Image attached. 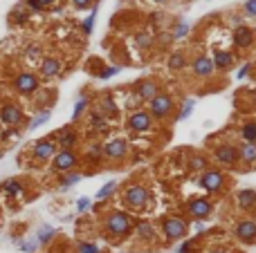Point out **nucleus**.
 I'll list each match as a JSON object with an SVG mask.
<instances>
[{"mask_svg":"<svg viewBox=\"0 0 256 253\" xmlns=\"http://www.w3.org/2000/svg\"><path fill=\"white\" fill-rule=\"evenodd\" d=\"M133 215H128L126 211H110L103 217V233L110 240H126L130 233H133Z\"/></svg>","mask_w":256,"mask_h":253,"instance_id":"nucleus-1","label":"nucleus"},{"mask_svg":"<svg viewBox=\"0 0 256 253\" xmlns=\"http://www.w3.org/2000/svg\"><path fill=\"white\" fill-rule=\"evenodd\" d=\"M122 202L130 211L142 213L151 206V190L146 188L144 184H139V182H130V184H126L122 190Z\"/></svg>","mask_w":256,"mask_h":253,"instance_id":"nucleus-2","label":"nucleus"},{"mask_svg":"<svg viewBox=\"0 0 256 253\" xmlns=\"http://www.w3.org/2000/svg\"><path fill=\"white\" fill-rule=\"evenodd\" d=\"M178 108L176 103V96L169 94V92H160L157 96H153V99L149 101V108H146V112L151 115V119L153 121H164V119H169L171 112Z\"/></svg>","mask_w":256,"mask_h":253,"instance_id":"nucleus-3","label":"nucleus"},{"mask_svg":"<svg viewBox=\"0 0 256 253\" xmlns=\"http://www.w3.org/2000/svg\"><path fill=\"white\" fill-rule=\"evenodd\" d=\"M213 161L218 163L220 168L225 170H236L240 168V161H238V146L234 141H223V143H216L213 148Z\"/></svg>","mask_w":256,"mask_h":253,"instance_id":"nucleus-4","label":"nucleus"},{"mask_svg":"<svg viewBox=\"0 0 256 253\" xmlns=\"http://www.w3.org/2000/svg\"><path fill=\"white\" fill-rule=\"evenodd\" d=\"M162 233H164V240L166 242H178L182 237H187L189 233V222L180 215H169L162 220Z\"/></svg>","mask_w":256,"mask_h":253,"instance_id":"nucleus-5","label":"nucleus"},{"mask_svg":"<svg viewBox=\"0 0 256 253\" xmlns=\"http://www.w3.org/2000/svg\"><path fill=\"white\" fill-rule=\"evenodd\" d=\"M56 150H59V146H56V141H54L52 137L38 139V141H34L32 148H29L32 163L34 166H41V163H45V161H52V157L56 155Z\"/></svg>","mask_w":256,"mask_h":253,"instance_id":"nucleus-6","label":"nucleus"},{"mask_svg":"<svg viewBox=\"0 0 256 253\" xmlns=\"http://www.w3.org/2000/svg\"><path fill=\"white\" fill-rule=\"evenodd\" d=\"M196 184L203 190H207V193H218V190L227 184V175L220 168H207L205 173H200Z\"/></svg>","mask_w":256,"mask_h":253,"instance_id":"nucleus-7","label":"nucleus"},{"mask_svg":"<svg viewBox=\"0 0 256 253\" xmlns=\"http://www.w3.org/2000/svg\"><path fill=\"white\" fill-rule=\"evenodd\" d=\"M213 213V204L209 197H191L187 202V215H191V220L205 222L209 220Z\"/></svg>","mask_w":256,"mask_h":253,"instance_id":"nucleus-8","label":"nucleus"},{"mask_svg":"<svg viewBox=\"0 0 256 253\" xmlns=\"http://www.w3.org/2000/svg\"><path fill=\"white\" fill-rule=\"evenodd\" d=\"M14 90L18 92V94H34V92H38V85H41V81H38V76L34 72H27V69H23V72H18L16 76H14Z\"/></svg>","mask_w":256,"mask_h":253,"instance_id":"nucleus-9","label":"nucleus"},{"mask_svg":"<svg viewBox=\"0 0 256 253\" xmlns=\"http://www.w3.org/2000/svg\"><path fill=\"white\" fill-rule=\"evenodd\" d=\"M128 157V141L124 137H110L103 141V159L110 161H124Z\"/></svg>","mask_w":256,"mask_h":253,"instance_id":"nucleus-10","label":"nucleus"},{"mask_svg":"<svg viewBox=\"0 0 256 253\" xmlns=\"http://www.w3.org/2000/svg\"><path fill=\"white\" fill-rule=\"evenodd\" d=\"M126 126L135 135H146V132L153 130V119H151V115L146 110H133L128 115Z\"/></svg>","mask_w":256,"mask_h":253,"instance_id":"nucleus-11","label":"nucleus"},{"mask_svg":"<svg viewBox=\"0 0 256 253\" xmlns=\"http://www.w3.org/2000/svg\"><path fill=\"white\" fill-rule=\"evenodd\" d=\"M191 74L196 76V79H200V81L211 79L213 74H216L213 63H211V56H207L205 52H198L196 56L191 58Z\"/></svg>","mask_w":256,"mask_h":253,"instance_id":"nucleus-12","label":"nucleus"},{"mask_svg":"<svg viewBox=\"0 0 256 253\" xmlns=\"http://www.w3.org/2000/svg\"><path fill=\"white\" fill-rule=\"evenodd\" d=\"M79 166V155L75 150H56V155L52 157V168L56 173H70L77 170Z\"/></svg>","mask_w":256,"mask_h":253,"instance_id":"nucleus-13","label":"nucleus"},{"mask_svg":"<svg viewBox=\"0 0 256 253\" xmlns=\"http://www.w3.org/2000/svg\"><path fill=\"white\" fill-rule=\"evenodd\" d=\"M133 94L139 103H149L153 96L160 94V85H157V81H153V79H142L133 85Z\"/></svg>","mask_w":256,"mask_h":253,"instance_id":"nucleus-14","label":"nucleus"},{"mask_svg":"<svg viewBox=\"0 0 256 253\" xmlns=\"http://www.w3.org/2000/svg\"><path fill=\"white\" fill-rule=\"evenodd\" d=\"M52 139L56 141L59 150H72L75 146H79V132L75 126H63L61 130L54 132Z\"/></svg>","mask_w":256,"mask_h":253,"instance_id":"nucleus-15","label":"nucleus"},{"mask_svg":"<svg viewBox=\"0 0 256 253\" xmlns=\"http://www.w3.org/2000/svg\"><path fill=\"white\" fill-rule=\"evenodd\" d=\"M25 115H23V108L18 103H2L0 106V121L5 123L7 128H16L23 123Z\"/></svg>","mask_w":256,"mask_h":253,"instance_id":"nucleus-16","label":"nucleus"},{"mask_svg":"<svg viewBox=\"0 0 256 253\" xmlns=\"http://www.w3.org/2000/svg\"><path fill=\"white\" fill-rule=\"evenodd\" d=\"M133 233H135V240H137L139 244H144V247L153 244L155 237H157L155 227L151 224L149 220H137V222H135V224H133Z\"/></svg>","mask_w":256,"mask_h":253,"instance_id":"nucleus-17","label":"nucleus"},{"mask_svg":"<svg viewBox=\"0 0 256 253\" xmlns=\"http://www.w3.org/2000/svg\"><path fill=\"white\" fill-rule=\"evenodd\" d=\"M38 72H41L43 79H56L63 72V63H61L59 56H43L38 61Z\"/></svg>","mask_w":256,"mask_h":253,"instance_id":"nucleus-18","label":"nucleus"},{"mask_svg":"<svg viewBox=\"0 0 256 253\" xmlns=\"http://www.w3.org/2000/svg\"><path fill=\"white\" fill-rule=\"evenodd\" d=\"M238 161L243 170H252L256 168V143L250 141H238Z\"/></svg>","mask_w":256,"mask_h":253,"instance_id":"nucleus-19","label":"nucleus"},{"mask_svg":"<svg viewBox=\"0 0 256 253\" xmlns=\"http://www.w3.org/2000/svg\"><path fill=\"white\" fill-rule=\"evenodd\" d=\"M234 235L238 237L243 244H254L256 242V220H252V217L240 220L234 229Z\"/></svg>","mask_w":256,"mask_h":253,"instance_id":"nucleus-20","label":"nucleus"},{"mask_svg":"<svg viewBox=\"0 0 256 253\" xmlns=\"http://www.w3.org/2000/svg\"><path fill=\"white\" fill-rule=\"evenodd\" d=\"M211 63L216 72H230L236 65V56L231 52H227V49H216L211 54Z\"/></svg>","mask_w":256,"mask_h":253,"instance_id":"nucleus-21","label":"nucleus"},{"mask_svg":"<svg viewBox=\"0 0 256 253\" xmlns=\"http://www.w3.org/2000/svg\"><path fill=\"white\" fill-rule=\"evenodd\" d=\"M97 110L102 112L103 116H106L108 121H110V119H117L119 116V106H117V99H115V96L112 94H102L99 96V101H97Z\"/></svg>","mask_w":256,"mask_h":253,"instance_id":"nucleus-22","label":"nucleus"},{"mask_svg":"<svg viewBox=\"0 0 256 253\" xmlns=\"http://www.w3.org/2000/svg\"><path fill=\"white\" fill-rule=\"evenodd\" d=\"M88 128H90L92 135H106L108 128H110V121H108L106 116L102 115V112L97 110V108H92L90 112H88Z\"/></svg>","mask_w":256,"mask_h":253,"instance_id":"nucleus-23","label":"nucleus"},{"mask_svg":"<svg viewBox=\"0 0 256 253\" xmlns=\"http://www.w3.org/2000/svg\"><path fill=\"white\" fill-rule=\"evenodd\" d=\"M254 41H256V36H254V32H252L247 25H240V27H236V29H234V43H236V47L250 49L252 45H254Z\"/></svg>","mask_w":256,"mask_h":253,"instance_id":"nucleus-24","label":"nucleus"},{"mask_svg":"<svg viewBox=\"0 0 256 253\" xmlns=\"http://www.w3.org/2000/svg\"><path fill=\"white\" fill-rule=\"evenodd\" d=\"M85 161L90 163V166H99L103 161V141L95 139L85 146Z\"/></svg>","mask_w":256,"mask_h":253,"instance_id":"nucleus-25","label":"nucleus"},{"mask_svg":"<svg viewBox=\"0 0 256 253\" xmlns=\"http://www.w3.org/2000/svg\"><path fill=\"white\" fill-rule=\"evenodd\" d=\"M0 193H5L11 200H23L25 197V186L21 180H5L0 184Z\"/></svg>","mask_w":256,"mask_h":253,"instance_id":"nucleus-26","label":"nucleus"},{"mask_svg":"<svg viewBox=\"0 0 256 253\" xmlns=\"http://www.w3.org/2000/svg\"><path fill=\"white\" fill-rule=\"evenodd\" d=\"M236 206L245 213L254 211L256 208V190H252V188L238 190V193H236Z\"/></svg>","mask_w":256,"mask_h":253,"instance_id":"nucleus-27","label":"nucleus"},{"mask_svg":"<svg viewBox=\"0 0 256 253\" xmlns=\"http://www.w3.org/2000/svg\"><path fill=\"white\" fill-rule=\"evenodd\" d=\"M187 65H189V58H187V54L182 52V49H178V52H171L169 58H166V68H169L171 72H182Z\"/></svg>","mask_w":256,"mask_h":253,"instance_id":"nucleus-28","label":"nucleus"},{"mask_svg":"<svg viewBox=\"0 0 256 253\" xmlns=\"http://www.w3.org/2000/svg\"><path fill=\"white\" fill-rule=\"evenodd\" d=\"M187 166H189V170L191 173H205V170L209 168V157L207 155H203V153H191L189 155V159H187Z\"/></svg>","mask_w":256,"mask_h":253,"instance_id":"nucleus-29","label":"nucleus"},{"mask_svg":"<svg viewBox=\"0 0 256 253\" xmlns=\"http://www.w3.org/2000/svg\"><path fill=\"white\" fill-rule=\"evenodd\" d=\"M81 180H83V173H81V170H70V173H61V177H59V190L72 188V186H77Z\"/></svg>","mask_w":256,"mask_h":253,"instance_id":"nucleus-30","label":"nucleus"},{"mask_svg":"<svg viewBox=\"0 0 256 253\" xmlns=\"http://www.w3.org/2000/svg\"><path fill=\"white\" fill-rule=\"evenodd\" d=\"M189 32H191V25L187 21H176L173 27H171V38L173 41H184L189 36Z\"/></svg>","mask_w":256,"mask_h":253,"instance_id":"nucleus-31","label":"nucleus"},{"mask_svg":"<svg viewBox=\"0 0 256 253\" xmlns=\"http://www.w3.org/2000/svg\"><path fill=\"white\" fill-rule=\"evenodd\" d=\"M133 41H135V45H137L139 49H144V52H146V49H151L155 45V34L153 32H146V29H144V32L135 34Z\"/></svg>","mask_w":256,"mask_h":253,"instance_id":"nucleus-32","label":"nucleus"},{"mask_svg":"<svg viewBox=\"0 0 256 253\" xmlns=\"http://www.w3.org/2000/svg\"><path fill=\"white\" fill-rule=\"evenodd\" d=\"M238 137L240 141H250L256 143V121H245L238 128Z\"/></svg>","mask_w":256,"mask_h":253,"instance_id":"nucleus-33","label":"nucleus"},{"mask_svg":"<svg viewBox=\"0 0 256 253\" xmlns=\"http://www.w3.org/2000/svg\"><path fill=\"white\" fill-rule=\"evenodd\" d=\"M54 235H56V229L50 227V224H43V227L38 229V233H36L34 240H36L38 244H50L54 240Z\"/></svg>","mask_w":256,"mask_h":253,"instance_id":"nucleus-34","label":"nucleus"},{"mask_svg":"<svg viewBox=\"0 0 256 253\" xmlns=\"http://www.w3.org/2000/svg\"><path fill=\"white\" fill-rule=\"evenodd\" d=\"M178 108H180V110H178V115H176V121H184V119L191 116L193 108H196V99H182V103Z\"/></svg>","mask_w":256,"mask_h":253,"instance_id":"nucleus-35","label":"nucleus"},{"mask_svg":"<svg viewBox=\"0 0 256 253\" xmlns=\"http://www.w3.org/2000/svg\"><path fill=\"white\" fill-rule=\"evenodd\" d=\"M115 190H117V180H112V182H108V184H103L102 188L97 190V195H95L97 204H99V202H106L108 197H110L112 193H115Z\"/></svg>","mask_w":256,"mask_h":253,"instance_id":"nucleus-36","label":"nucleus"},{"mask_svg":"<svg viewBox=\"0 0 256 253\" xmlns=\"http://www.w3.org/2000/svg\"><path fill=\"white\" fill-rule=\"evenodd\" d=\"M97 11H99V2H92L90 7V16L83 21V25H81V29H83L85 36H90L92 34V27H95V18H97Z\"/></svg>","mask_w":256,"mask_h":253,"instance_id":"nucleus-37","label":"nucleus"},{"mask_svg":"<svg viewBox=\"0 0 256 253\" xmlns=\"http://www.w3.org/2000/svg\"><path fill=\"white\" fill-rule=\"evenodd\" d=\"M23 54H25V58H29V61H41L43 58V45H38V43H29V45L23 49Z\"/></svg>","mask_w":256,"mask_h":253,"instance_id":"nucleus-38","label":"nucleus"},{"mask_svg":"<svg viewBox=\"0 0 256 253\" xmlns=\"http://www.w3.org/2000/svg\"><path fill=\"white\" fill-rule=\"evenodd\" d=\"M50 116H52V112H50V110H41L36 116H34V119H29L27 128H29V130H36V128H41L43 123H48V121H50Z\"/></svg>","mask_w":256,"mask_h":253,"instance_id":"nucleus-39","label":"nucleus"},{"mask_svg":"<svg viewBox=\"0 0 256 253\" xmlns=\"http://www.w3.org/2000/svg\"><path fill=\"white\" fill-rule=\"evenodd\" d=\"M88 106H90V99H88V96H81V99L77 101V103H75V110H72V123L79 121L81 115L88 110Z\"/></svg>","mask_w":256,"mask_h":253,"instance_id":"nucleus-40","label":"nucleus"},{"mask_svg":"<svg viewBox=\"0 0 256 253\" xmlns=\"http://www.w3.org/2000/svg\"><path fill=\"white\" fill-rule=\"evenodd\" d=\"M11 23H14V25H25L27 21H29V11L27 9H23V7H16V9L11 11Z\"/></svg>","mask_w":256,"mask_h":253,"instance_id":"nucleus-41","label":"nucleus"},{"mask_svg":"<svg viewBox=\"0 0 256 253\" xmlns=\"http://www.w3.org/2000/svg\"><path fill=\"white\" fill-rule=\"evenodd\" d=\"M14 242L18 244V249H21L23 253H36V249H38L36 240H21V237H16Z\"/></svg>","mask_w":256,"mask_h":253,"instance_id":"nucleus-42","label":"nucleus"},{"mask_svg":"<svg viewBox=\"0 0 256 253\" xmlns=\"http://www.w3.org/2000/svg\"><path fill=\"white\" fill-rule=\"evenodd\" d=\"M122 72V65H108V68H102V72L97 74L102 81H108V79H112L115 74H119Z\"/></svg>","mask_w":256,"mask_h":253,"instance_id":"nucleus-43","label":"nucleus"},{"mask_svg":"<svg viewBox=\"0 0 256 253\" xmlns=\"http://www.w3.org/2000/svg\"><path fill=\"white\" fill-rule=\"evenodd\" d=\"M77 251L79 253H103V251H99V247H97L95 242H85V240H81V242L77 244Z\"/></svg>","mask_w":256,"mask_h":253,"instance_id":"nucleus-44","label":"nucleus"},{"mask_svg":"<svg viewBox=\"0 0 256 253\" xmlns=\"http://www.w3.org/2000/svg\"><path fill=\"white\" fill-rule=\"evenodd\" d=\"M25 7H27V11H36V14L38 11H45L38 0H25Z\"/></svg>","mask_w":256,"mask_h":253,"instance_id":"nucleus-45","label":"nucleus"},{"mask_svg":"<svg viewBox=\"0 0 256 253\" xmlns=\"http://www.w3.org/2000/svg\"><path fill=\"white\" fill-rule=\"evenodd\" d=\"M88 208H90V200H88V197H79V200H77V211L85 213Z\"/></svg>","mask_w":256,"mask_h":253,"instance_id":"nucleus-46","label":"nucleus"},{"mask_svg":"<svg viewBox=\"0 0 256 253\" xmlns=\"http://www.w3.org/2000/svg\"><path fill=\"white\" fill-rule=\"evenodd\" d=\"M193 247H196V242H193V240H187V242H182V244H180L178 253H193Z\"/></svg>","mask_w":256,"mask_h":253,"instance_id":"nucleus-47","label":"nucleus"},{"mask_svg":"<svg viewBox=\"0 0 256 253\" xmlns=\"http://www.w3.org/2000/svg\"><path fill=\"white\" fill-rule=\"evenodd\" d=\"M252 69H254V65H252V63H245V65H243V68L238 69V79H240V81H243V79H247Z\"/></svg>","mask_w":256,"mask_h":253,"instance_id":"nucleus-48","label":"nucleus"},{"mask_svg":"<svg viewBox=\"0 0 256 253\" xmlns=\"http://www.w3.org/2000/svg\"><path fill=\"white\" fill-rule=\"evenodd\" d=\"M243 9H245L247 16H256V0H247Z\"/></svg>","mask_w":256,"mask_h":253,"instance_id":"nucleus-49","label":"nucleus"},{"mask_svg":"<svg viewBox=\"0 0 256 253\" xmlns=\"http://www.w3.org/2000/svg\"><path fill=\"white\" fill-rule=\"evenodd\" d=\"M72 5L77 9H88V7H92V0H72Z\"/></svg>","mask_w":256,"mask_h":253,"instance_id":"nucleus-50","label":"nucleus"},{"mask_svg":"<svg viewBox=\"0 0 256 253\" xmlns=\"http://www.w3.org/2000/svg\"><path fill=\"white\" fill-rule=\"evenodd\" d=\"M247 96H250V106L256 110V88H252V90L247 92Z\"/></svg>","mask_w":256,"mask_h":253,"instance_id":"nucleus-51","label":"nucleus"},{"mask_svg":"<svg viewBox=\"0 0 256 253\" xmlns=\"http://www.w3.org/2000/svg\"><path fill=\"white\" fill-rule=\"evenodd\" d=\"M38 2L43 5V9H48V7H52L54 2H56V0H38Z\"/></svg>","mask_w":256,"mask_h":253,"instance_id":"nucleus-52","label":"nucleus"},{"mask_svg":"<svg viewBox=\"0 0 256 253\" xmlns=\"http://www.w3.org/2000/svg\"><path fill=\"white\" fill-rule=\"evenodd\" d=\"M209 253H231L230 249H225V247H216V249H211Z\"/></svg>","mask_w":256,"mask_h":253,"instance_id":"nucleus-53","label":"nucleus"},{"mask_svg":"<svg viewBox=\"0 0 256 253\" xmlns=\"http://www.w3.org/2000/svg\"><path fill=\"white\" fill-rule=\"evenodd\" d=\"M193 229H196V231H205V229H207V224H205V222H196V224H193Z\"/></svg>","mask_w":256,"mask_h":253,"instance_id":"nucleus-54","label":"nucleus"},{"mask_svg":"<svg viewBox=\"0 0 256 253\" xmlns=\"http://www.w3.org/2000/svg\"><path fill=\"white\" fill-rule=\"evenodd\" d=\"M153 2H157V5H164V2H171V0H153Z\"/></svg>","mask_w":256,"mask_h":253,"instance_id":"nucleus-55","label":"nucleus"}]
</instances>
